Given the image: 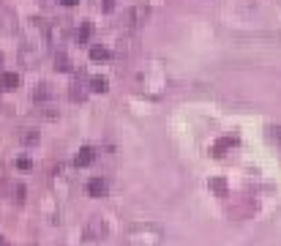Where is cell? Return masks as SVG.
<instances>
[{
    "label": "cell",
    "mask_w": 281,
    "mask_h": 246,
    "mask_svg": "<svg viewBox=\"0 0 281 246\" xmlns=\"http://www.w3.org/2000/svg\"><path fill=\"white\" fill-rule=\"evenodd\" d=\"M213 189H216V192H224V181H213Z\"/></svg>",
    "instance_id": "9a60e30c"
},
{
    "label": "cell",
    "mask_w": 281,
    "mask_h": 246,
    "mask_svg": "<svg viewBox=\"0 0 281 246\" xmlns=\"http://www.w3.org/2000/svg\"><path fill=\"white\" fill-rule=\"evenodd\" d=\"M22 140H25V142H30V145H33V142H38V131H30V129H25Z\"/></svg>",
    "instance_id": "7c38bea8"
},
{
    "label": "cell",
    "mask_w": 281,
    "mask_h": 246,
    "mask_svg": "<svg viewBox=\"0 0 281 246\" xmlns=\"http://www.w3.org/2000/svg\"><path fill=\"white\" fill-rule=\"evenodd\" d=\"M150 230H153V224H137V227H131L129 246H158V244H161V238H164V233H153L150 238H147Z\"/></svg>",
    "instance_id": "6da1fadb"
},
{
    "label": "cell",
    "mask_w": 281,
    "mask_h": 246,
    "mask_svg": "<svg viewBox=\"0 0 281 246\" xmlns=\"http://www.w3.org/2000/svg\"><path fill=\"white\" fill-rule=\"evenodd\" d=\"M147 14H150V11H147L145 6H137V8H131V11L126 14V22H129L131 28H137V25H142L147 19Z\"/></svg>",
    "instance_id": "7a4b0ae2"
},
{
    "label": "cell",
    "mask_w": 281,
    "mask_h": 246,
    "mask_svg": "<svg viewBox=\"0 0 281 246\" xmlns=\"http://www.w3.org/2000/svg\"><path fill=\"white\" fill-rule=\"evenodd\" d=\"M106 58H109V52H106L104 47H99V44L90 47V60H106Z\"/></svg>",
    "instance_id": "9c48e42d"
},
{
    "label": "cell",
    "mask_w": 281,
    "mask_h": 246,
    "mask_svg": "<svg viewBox=\"0 0 281 246\" xmlns=\"http://www.w3.org/2000/svg\"><path fill=\"white\" fill-rule=\"evenodd\" d=\"M268 134H270V140L281 142V126H270V129H268Z\"/></svg>",
    "instance_id": "4fadbf2b"
},
{
    "label": "cell",
    "mask_w": 281,
    "mask_h": 246,
    "mask_svg": "<svg viewBox=\"0 0 281 246\" xmlns=\"http://www.w3.org/2000/svg\"><path fill=\"white\" fill-rule=\"evenodd\" d=\"M93 159H96V151H93V148H79V153L74 156V164H76V167H88Z\"/></svg>",
    "instance_id": "5b68a950"
},
{
    "label": "cell",
    "mask_w": 281,
    "mask_h": 246,
    "mask_svg": "<svg viewBox=\"0 0 281 246\" xmlns=\"http://www.w3.org/2000/svg\"><path fill=\"white\" fill-rule=\"evenodd\" d=\"M238 145V137H224V140L216 142V148H213V156H224V151L227 148H235Z\"/></svg>",
    "instance_id": "8992f818"
},
{
    "label": "cell",
    "mask_w": 281,
    "mask_h": 246,
    "mask_svg": "<svg viewBox=\"0 0 281 246\" xmlns=\"http://www.w3.org/2000/svg\"><path fill=\"white\" fill-rule=\"evenodd\" d=\"M49 96H52V93H49V85H38V90L33 93V99L35 101H44V99H49Z\"/></svg>",
    "instance_id": "8fae6325"
},
{
    "label": "cell",
    "mask_w": 281,
    "mask_h": 246,
    "mask_svg": "<svg viewBox=\"0 0 281 246\" xmlns=\"http://www.w3.org/2000/svg\"><path fill=\"white\" fill-rule=\"evenodd\" d=\"M55 69H58V71H69V69H71L66 52H58V55H55Z\"/></svg>",
    "instance_id": "30bf717a"
},
{
    "label": "cell",
    "mask_w": 281,
    "mask_h": 246,
    "mask_svg": "<svg viewBox=\"0 0 281 246\" xmlns=\"http://www.w3.org/2000/svg\"><path fill=\"white\" fill-rule=\"evenodd\" d=\"M19 88V77L14 71H3L0 74V90H17Z\"/></svg>",
    "instance_id": "277c9868"
},
{
    "label": "cell",
    "mask_w": 281,
    "mask_h": 246,
    "mask_svg": "<svg viewBox=\"0 0 281 246\" xmlns=\"http://www.w3.org/2000/svg\"><path fill=\"white\" fill-rule=\"evenodd\" d=\"M60 3H63V6H76L79 0H60Z\"/></svg>",
    "instance_id": "2e32d148"
},
{
    "label": "cell",
    "mask_w": 281,
    "mask_h": 246,
    "mask_svg": "<svg viewBox=\"0 0 281 246\" xmlns=\"http://www.w3.org/2000/svg\"><path fill=\"white\" fill-rule=\"evenodd\" d=\"M0 60H3V55H0Z\"/></svg>",
    "instance_id": "e0dca14e"
},
{
    "label": "cell",
    "mask_w": 281,
    "mask_h": 246,
    "mask_svg": "<svg viewBox=\"0 0 281 246\" xmlns=\"http://www.w3.org/2000/svg\"><path fill=\"white\" fill-rule=\"evenodd\" d=\"M106 192H109V186H106L104 178H93V181H88V194L90 197H106Z\"/></svg>",
    "instance_id": "3957f363"
},
{
    "label": "cell",
    "mask_w": 281,
    "mask_h": 246,
    "mask_svg": "<svg viewBox=\"0 0 281 246\" xmlns=\"http://www.w3.org/2000/svg\"><path fill=\"white\" fill-rule=\"evenodd\" d=\"M17 167L19 170H33V162L30 159H17Z\"/></svg>",
    "instance_id": "5bb4252c"
},
{
    "label": "cell",
    "mask_w": 281,
    "mask_h": 246,
    "mask_svg": "<svg viewBox=\"0 0 281 246\" xmlns=\"http://www.w3.org/2000/svg\"><path fill=\"white\" fill-rule=\"evenodd\" d=\"M90 88H93L96 93H104V90L109 88V82H106V77H93V80H90Z\"/></svg>",
    "instance_id": "ba28073f"
},
{
    "label": "cell",
    "mask_w": 281,
    "mask_h": 246,
    "mask_svg": "<svg viewBox=\"0 0 281 246\" xmlns=\"http://www.w3.org/2000/svg\"><path fill=\"white\" fill-rule=\"evenodd\" d=\"M90 33H93V25H90V22H82V28L76 30V41H79V44H88Z\"/></svg>",
    "instance_id": "52a82bcc"
}]
</instances>
